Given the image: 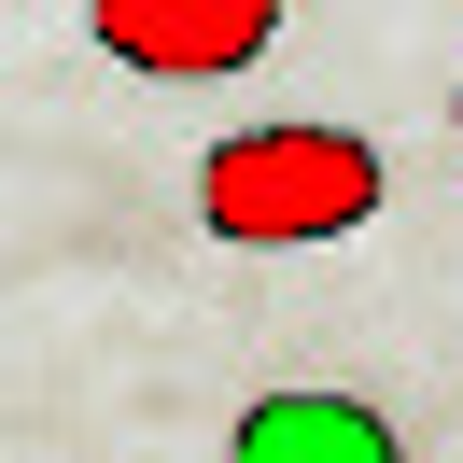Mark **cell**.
Here are the masks:
<instances>
[{"instance_id": "1", "label": "cell", "mask_w": 463, "mask_h": 463, "mask_svg": "<svg viewBox=\"0 0 463 463\" xmlns=\"http://www.w3.org/2000/svg\"><path fill=\"white\" fill-rule=\"evenodd\" d=\"M393 197L365 127H239V141L197 155V225L239 239V253H309V239H351Z\"/></svg>"}, {"instance_id": "3", "label": "cell", "mask_w": 463, "mask_h": 463, "mask_svg": "<svg viewBox=\"0 0 463 463\" xmlns=\"http://www.w3.org/2000/svg\"><path fill=\"white\" fill-rule=\"evenodd\" d=\"M225 463H407V435L365 393H253Z\"/></svg>"}, {"instance_id": "2", "label": "cell", "mask_w": 463, "mask_h": 463, "mask_svg": "<svg viewBox=\"0 0 463 463\" xmlns=\"http://www.w3.org/2000/svg\"><path fill=\"white\" fill-rule=\"evenodd\" d=\"M99 57L155 71V85H211V71H253L281 43V0H85Z\"/></svg>"}]
</instances>
